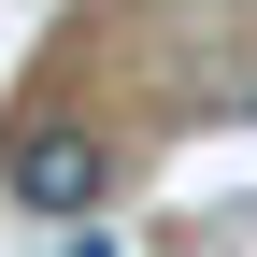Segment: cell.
<instances>
[{"label": "cell", "instance_id": "6da1fadb", "mask_svg": "<svg viewBox=\"0 0 257 257\" xmlns=\"http://www.w3.org/2000/svg\"><path fill=\"white\" fill-rule=\"evenodd\" d=\"M0 186H15V214H43V229H86V214L114 200V143L86 114H43V128H15Z\"/></svg>", "mask_w": 257, "mask_h": 257}]
</instances>
